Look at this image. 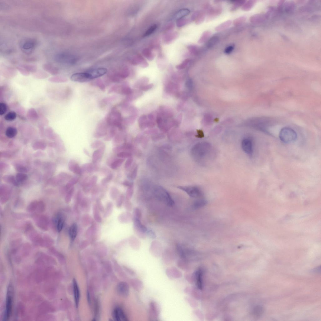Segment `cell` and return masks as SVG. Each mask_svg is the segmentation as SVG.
Listing matches in <instances>:
<instances>
[{
	"instance_id": "6da1fadb",
	"label": "cell",
	"mask_w": 321,
	"mask_h": 321,
	"mask_svg": "<svg viewBox=\"0 0 321 321\" xmlns=\"http://www.w3.org/2000/svg\"><path fill=\"white\" fill-rule=\"evenodd\" d=\"M211 145L208 143L202 142L194 145L191 152L193 156L198 159H201L205 157L211 149Z\"/></svg>"
},
{
	"instance_id": "7a4b0ae2",
	"label": "cell",
	"mask_w": 321,
	"mask_h": 321,
	"mask_svg": "<svg viewBox=\"0 0 321 321\" xmlns=\"http://www.w3.org/2000/svg\"><path fill=\"white\" fill-rule=\"evenodd\" d=\"M280 140L285 143H289L296 140L297 138L296 133L293 129L289 127L282 129L280 133Z\"/></svg>"
},
{
	"instance_id": "3957f363",
	"label": "cell",
	"mask_w": 321,
	"mask_h": 321,
	"mask_svg": "<svg viewBox=\"0 0 321 321\" xmlns=\"http://www.w3.org/2000/svg\"><path fill=\"white\" fill-rule=\"evenodd\" d=\"M12 286L10 284L8 286L6 297V308L4 319L8 320L11 315L13 302V289Z\"/></svg>"
},
{
	"instance_id": "277c9868",
	"label": "cell",
	"mask_w": 321,
	"mask_h": 321,
	"mask_svg": "<svg viewBox=\"0 0 321 321\" xmlns=\"http://www.w3.org/2000/svg\"><path fill=\"white\" fill-rule=\"evenodd\" d=\"M46 209V205L43 201L35 200L30 203L27 209V212L33 213L35 212L39 213L43 212Z\"/></svg>"
},
{
	"instance_id": "5b68a950",
	"label": "cell",
	"mask_w": 321,
	"mask_h": 321,
	"mask_svg": "<svg viewBox=\"0 0 321 321\" xmlns=\"http://www.w3.org/2000/svg\"><path fill=\"white\" fill-rule=\"evenodd\" d=\"M34 217L35 223L38 228L43 231H47L49 225V220L48 217L42 215H36Z\"/></svg>"
},
{
	"instance_id": "8992f818",
	"label": "cell",
	"mask_w": 321,
	"mask_h": 321,
	"mask_svg": "<svg viewBox=\"0 0 321 321\" xmlns=\"http://www.w3.org/2000/svg\"><path fill=\"white\" fill-rule=\"evenodd\" d=\"M179 188L183 190L191 197L194 198H198L203 196V193L202 190L195 186H180Z\"/></svg>"
},
{
	"instance_id": "52a82bcc",
	"label": "cell",
	"mask_w": 321,
	"mask_h": 321,
	"mask_svg": "<svg viewBox=\"0 0 321 321\" xmlns=\"http://www.w3.org/2000/svg\"><path fill=\"white\" fill-rule=\"evenodd\" d=\"M159 304L155 301H151L149 304V317L151 320H156L160 313Z\"/></svg>"
},
{
	"instance_id": "ba28073f",
	"label": "cell",
	"mask_w": 321,
	"mask_h": 321,
	"mask_svg": "<svg viewBox=\"0 0 321 321\" xmlns=\"http://www.w3.org/2000/svg\"><path fill=\"white\" fill-rule=\"evenodd\" d=\"M35 45L36 43L35 40L28 39L23 41L21 43V47L23 52L29 54L32 52Z\"/></svg>"
},
{
	"instance_id": "9c48e42d",
	"label": "cell",
	"mask_w": 321,
	"mask_h": 321,
	"mask_svg": "<svg viewBox=\"0 0 321 321\" xmlns=\"http://www.w3.org/2000/svg\"><path fill=\"white\" fill-rule=\"evenodd\" d=\"M107 72V69L104 67L97 68L86 71L90 80L103 76Z\"/></svg>"
},
{
	"instance_id": "30bf717a",
	"label": "cell",
	"mask_w": 321,
	"mask_h": 321,
	"mask_svg": "<svg viewBox=\"0 0 321 321\" xmlns=\"http://www.w3.org/2000/svg\"><path fill=\"white\" fill-rule=\"evenodd\" d=\"M121 121V115L119 113L114 112L111 113L109 116L107 121L109 125L117 127L121 129L122 127Z\"/></svg>"
},
{
	"instance_id": "8fae6325",
	"label": "cell",
	"mask_w": 321,
	"mask_h": 321,
	"mask_svg": "<svg viewBox=\"0 0 321 321\" xmlns=\"http://www.w3.org/2000/svg\"><path fill=\"white\" fill-rule=\"evenodd\" d=\"M53 220L57 231L60 232L63 228L65 222L63 215L60 213H57L53 217Z\"/></svg>"
},
{
	"instance_id": "7c38bea8",
	"label": "cell",
	"mask_w": 321,
	"mask_h": 321,
	"mask_svg": "<svg viewBox=\"0 0 321 321\" xmlns=\"http://www.w3.org/2000/svg\"><path fill=\"white\" fill-rule=\"evenodd\" d=\"M82 174L85 173H92L98 171L99 169V165L97 164L87 163L83 164L81 167Z\"/></svg>"
},
{
	"instance_id": "4fadbf2b",
	"label": "cell",
	"mask_w": 321,
	"mask_h": 321,
	"mask_svg": "<svg viewBox=\"0 0 321 321\" xmlns=\"http://www.w3.org/2000/svg\"><path fill=\"white\" fill-rule=\"evenodd\" d=\"M105 144L93 152L92 157L93 163L97 164L101 161L105 149Z\"/></svg>"
},
{
	"instance_id": "5bb4252c",
	"label": "cell",
	"mask_w": 321,
	"mask_h": 321,
	"mask_svg": "<svg viewBox=\"0 0 321 321\" xmlns=\"http://www.w3.org/2000/svg\"><path fill=\"white\" fill-rule=\"evenodd\" d=\"M54 59L57 62L64 63H72L73 59V57L70 55L62 53L57 54Z\"/></svg>"
},
{
	"instance_id": "9a60e30c",
	"label": "cell",
	"mask_w": 321,
	"mask_h": 321,
	"mask_svg": "<svg viewBox=\"0 0 321 321\" xmlns=\"http://www.w3.org/2000/svg\"><path fill=\"white\" fill-rule=\"evenodd\" d=\"M242 150L246 154L249 155L252 154V144L250 139L245 138L243 139L242 142Z\"/></svg>"
},
{
	"instance_id": "2e32d148",
	"label": "cell",
	"mask_w": 321,
	"mask_h": 321,
	"mask_svg": "<svg viewBox=\"0 0 321 321\" xmlns=\"http://www.w3.org/2000/svg\"><path fill=\"white\" fill-rule=\"evenodd\" d=\"M71 80L74 82L84 83L89 81L85 72L78 73L73 74L71 77Z\"/></svg>"
},
{
	"instance_id": "e0dca14e",
	"label": "cell",
	"mask_w": 321,
	"mask_h": 321,
	"mask_svg": "<svg viewBox=\"0 0 321 321\" xmlns=\"http://www.w3.org/2000/svg\"><path fill=\"white\" fill-rule=\"evenodd\" d=\"M113 319L115 321H127V317L122 310L119 308H116L113 313Z\"/></svg>"
},
{
	"instance_id": "ac0fdd59",
	"label": "cell",
	"mask_w": 321,
	"mask_h": 321,
	"mask_svg": "<svg viewBox=\"0 0 321 321\" xmlns=\"http://www.w3.org/2000/svg\"><path fill=\"white\" fill-rule=\"evenodd\" d=\"M166 273L167 276L171 279H177L182 277L181 272L176 268H168L167 269Z\"/></svg>"
},
{
	"instance_id": "d6986e66",
	"label": "cell",
	"mask_w": 321,
	"mask_h": 321,
	"mask_svg": "<svg viewBox=\"0 0 321 321\" xmlns=\"http://www.w3.org/2000/svg\"><path fill=\"white\" fill-rule=\"evenodd\" d=\"M118 293L124 296H127L129 293V287L128 285L124 282L119 283L117 287Z\"/></svg>"
},
{
	"instance_id": "ffe728a7",
	"label": "cell",
	"mask_w": 321,
	"mask_h": 321,
	"mask_svg": "<svg viewBox=\"0 0 321 321\" xmlns=\"http://www.w3.org/2000/svg\"><path fill=\"white\" fill-rule=\"evenodd\" d=\"M107 134V129L106 126L105 125H100L96 128L93 136L96 138H99L105 137Z\"/></svg>"
},
{
	"instance_id": "44dd1931",
	"label": "cell",
	"mask_w": 321,
	"mask_h": 321,
	"mask_svg": "<svg viewBox=\"0 0 321 321\" xmlns=\"http://www.w3.org/2000/svg\"><path fill=\"white\" fill-rule=\"evenodd\" d=\"M69 168L70 170L74 173L79 176H81L82 174L81 167L75 161L72 160L70 161L69 164Z\"/></svg>"
},
{
	"instance_id": "7402d4cb",
	"label": "cell",
	"mask_w": 321,
	"mask_h": 321,
	"mask_svg": "<svg viewBox=\"0 0 321 321\" xmlns=\"http://www.w3.org/2000/svg\"><path fill=\"white\" fill-rule=\"evenodd\" d=\"M73 290L75 299L76 306L77 307L79 306V304L80 298V292L78 285L75 279L73 280Z\"/></svg>"
},
{
	"instance_id": "603a6c76",
	"label": "cell",
	"mask_w": 321,
	"mask_h": 321,
	"mask_svg": "<svg viewBox=\"0 0 321 321\" xmlns=\"http://www.w3.org/2000/svg\"><path fill=\"white\" fill-rule=\"evenodd\" d=\"M77 232V226L75 223H73L70 227L69 230V234L71 240H74L76 238Z\"/></svg>"
},
{
	"instance_id": "cb8c5ba5",
	"label": "cell",
	"mask_w": 321,
	"mask_h": 321,
	"mask_svg": "<svg viewBox=\"0 0 321 321\" xmlns=\"http://www.w3.org/2000/svg\"><path fill=\"white\" fill-rule=\"evenodd\" d=\"M98 178L96 176H92L87 181L84 186V188L86 189H89L95 186L98 181Z\"/></svg>"
},
{
	"instance_id": "d4e9b609",
	"label": "cell",
	"mask_w": 321,
	"mask_h": 321,
	"mask_svg": "<svg viewBox=\"0 0 321 321\" xmlns=\"http://www.w3.org/2000/svg\"><path fill=\"white\" fill-rule=\"evenodd\" d=\"M202 271L200 270H199L196 271L195 275H194L197 286L199 289H202Z\"/></svg>"
},
{
	"instance_id": "484cf974",
	"label": "cell",
	"mask_w": 321,
	"mask_h": 321,
	"mask_svg": "<svg viewBox=\"0 0 321 321\" xmlns=\"http://www.w3.org/2000/svg\"><path fill=\"white\" fill-rule=\"evenodd\" d=\"M17 129L15 127H9L6 129L5 134L6 136L9 138H13L17 135Z\"/></svg>"
},
{
	"instance_id": "4316f807",
	"label": "cell",
	"mask_w": 321,
	"mask_h": 321,
	"mask_svg": "<svg viewBox=\"0 0 321 321\" xmlns=\"http://www.w3.org/2000/svg\"><path fill=\"white\" fill-rule=\"evenodd\" d=\"M125 160L124 159L117 158L113 161L110 165V166L112 169L115 170L117 169L121 166Z\"/></svg>"
},
{
	"instance_id": "83f0119b",
	"label": "cell",
	"mask_w": 321,
	"mask_h": 321,
	"mask_svg": "<svg viewBox=\"0 0 321 321\" xmlns=\"http://www.w3.org/2000/svg\"><path fill=\"white\" fill-rule=\"evenodd\" d=\"M207 201L205 199H201L197 200L194 202L193 205L194 209H199L207 205Z\"/></svg>"
},
{
	"instance_id": "f1b7e54d",
	"label": "cell",
	"mask_w": 321,
	"mask_h": 321,
	"mask_svg": "<svg viewBox=\"0 0 321 321\" xmlns=\"http://www.w3.org/2000/svg\"><path fill=\"white\" fill-rule=\"evenodd\" d=\"M116 129L115 128L113 127L111 128L108 133L107 134L103 139V140L105 141H111L116 135Z\"/></svg>"
},
{
	"instance_id": "f546056e",
	"label": "cell",
	"mask_w": 321,
	"mask_h": 321,
	"mask_svg": "<svg viewBox=\"0 0 321 321\" xmlns=\"http://www.w3.org/2000/svg\"><path fill=\"white\" fill-rule=\"evenodd\" d=\"M232 23L231 20L227 21L220 25L216 27L215 30L217 31H220L229 27Z\"/></svg>"
},
{
	"instance_id": "4dcf8cb0",
	"label": "cell",
	"mask_w": 321,
	"mask_h": 321,
	"mask_svg": "<svg viewBox=\"0 0 321 321\" xmlns=\"http://www.w3.org/2000/svg\"><path fill=\"white\" fill-rule=\"evenodd\" d=\"M212 33L210 31H206L204 32L201 36L199 41V43H205L211 35Z\"/></svg>"
},
{
	"instance_id": "1f68e13d",
	"label": "cell",
	"mask_w": 321,
	"mask_h": 321,
	"mask_svg": "<svg viewBox=\"0 0 321 321\" xmlns=\"http://www.w3.org/2000/svg\"><path fill=\"white\" fill-rule=\"evenodd\" d=\"M219 37L215 35L210 38L207 44V47L208 48H211L214 46L218 41Z\"/></svg>"
},
{
	"instance_id": "d6a6232c",
	"label": "cell",
	"mask_w": 321,
	"mask_h": 321,
	"mask_svg": "<svg viewBox=\"0 0 321 321\" xmlns=\"http://www.w3.org/2000/svg\"><path fill=\"white\" fill-rule=\"evenodd\" d=\"M17 114L14 111H11L8 112L6 114L4 118L5 120L8 121H12L14 120L17 118Z\"/></svg>"
},
{
	"instance_id": "836d02e7",
	"label": "cell",
	"mask_w": 321,
	"mask_h": 321,
	"mask_svg": "<svg viewBox=\"0 0 321 321\" xmlns=\"http://www.w3.org/2000/svg\"><path fill=\"white\" fill-rule=\"evenodd\" d=\"M124 137L121 133H119L115 135L113 138V143L115 145H117L121 143L124 140Z\"/></svg>"
},
{
	"instance_id": "e575fe53",
	"label": "cell",
	"mask_w": 321,
	"mask_h": 321,
	"mask_svg": "<svg viewBox=\"0 0 321 321\" xmlns=\"http://www.w3.org/2000/svg\"><path fill=\"white\" fill-rule=\"evenodd\" d=\"M105 144L101 140H96L93 141L90 145V147L93 149H98L101 147Z\"/></svg>"
},
{
	"instance_id": "d590c367",
	"label": "cell",
	"mask_w": 321,
	"mask_h": 321,
	"mask_svg": "<svg viewBox=\"0 0 321 321\" xmlns=\"http://www.w3.org/2000/svg\"><path fill=\"white\" fill-rule=\"evenodd\" d=\"M254 1H248L244 3L242 6V9L243 11H247L250 10L254 5Z\"/></svg>"
},
{
	"instance_id": "8d00e7d4",
	"label": "cell",
	"mask_w": 321,
	"mask_h": 321,
	"mask_svg": "<svg viewBox=\"0 0 321 321\" xmlns=\"http://www.w3.org/2000/svg\"><path fill=\"white\" fill-rule=\"evenodd\" d=\"M131 152L128 151H122L119 152L117 154V156L119 158L124 159L129 158L131 157Z\"/></svg>"
},
{
	"instance_id": "74e56055",
	"label": "cell",
	"mask_w": 321,
	"mask_h": 321,
	"mask_svg": "<svg viewBox=\"0 0 321 321\" xmlns=\"http://www.w3.org/2000/svg\"><path fill=\"white\" fill-rule=\"evenodd\" d=\"M113 178V174L111 173H110L108 175H107L105 177L103 178L101 180V184L102 185H105L109 183L112 180Z\"/></svg>"
},
{
	"instance_id": "f35d334b",
	"label": "cell",
	"mask_w": 321,
	"mask_h": 321,
	"mask_svg": "<svg viewBox=\"0 0 321 321\" xmlns=\"http://www.w3.org/2000/svg\"><path fill=\"white\" fill-rule=\"evenodd\" d=\"M157 27V26L156 25H152V26L145 32V33L143 35V37H147L153 33L155 30H156Z\"/></svg>"
},
{
	"instance_id": "ab89813d",
	"label": "cell",
	"mask_w": 321,
	"mask_h": 321,
	"mask_svg": "<svg viewBox=\"0 0 321 321\" xmlns=\"http://www.w3.org/2000/svg\"><path fill=\"white\" fill-rule=\"evenodd\" d=\"M246 2L244 1H235L234 3V5L232 6L231 9L232 11H234L237 9L241 6L244 5Z\"/></svg>"
},
{
	"instance_id": "60d3db41",
	"label": "cell",
	"mask_w": 321,
	"mask_h": 321,
	"mask_svg": "<svg viewBox=\"0 0 321 321\" xmlns=\"http://www.w3.org/2000/svg\"><path fill=\"white\" fill-rule=\"evenodd\" d=\"M264 309L262 307L258 306L255 308L254 314L257 316H261L264 313Z\"/></svg>"
},
{
	"instance_id": "b9f144b4",
	"label": "cell",
	"mask_w": 321,
	"mask_h": 321,
	"mask_svg": "<svg viewBox=\"0 0 321 321\" xmlns=\"http://www.w3.org/2000/svg\"><path fill=\"white\" fill-rule=\"evenodd\" d=\"M246 19V17H241L237 18L233 21V24L234 25H239L244 22Z\"/></svg>"
},
{
	"instance_id": "7bdbcfd3",
	"label": "cell",
	"mask_w": 321,
	"mask_h": 321,
	"mask_svg": "<svg viewBox=\"0 0 321 321\" xmlns=\"http://www.w3.org/2000/svg\"><path fill=\"white\" fill-rule=\"evenodd\" d=\"M190 13V11H189V10L186 9H183L179 13H178L177 16V17L178 18L183 17L188 15Z\"/></svg>"
},
{
	"instance_id": "ee69618b",
	"label": "cell",
	"mask_w": 321,
	"mask_h": 321,
	"mask_svg": "<svg viewBox=\"0 0 321 321\" xmlns=\"http://www.w3.org/2000/svg\"><path fill=\"white\" fill-rule=\"evenodd\" d=\"M137 168L135 167L130 173L127 175V177L129 179L134 180L135 179L137 175Z\"/></svg>"
},
{
	"instance_id": "f6af8a7d",
	"label": "cell",
	"mask_w": 321,
	"mask_h": 321,
	"mask_svg": "<svg viewBox=\"0 0 321 321\" xmlns=\"http://www.w3.org/2000/svg\"><path fill=\"white\" fill-rule=\"evenodd\" d=\"M79 181V178L77 177H74L72 178L67 184V187L69 188L75 184Z\"/></svg>"
},
{
	"instance_id": "bcb514c9",
	"label": "cell",
	"mask_w": 321,
	"mask_h": 321,
	"mask_svg": "<svg viewBox=\"0 0 321 321\" xmlns=\"http://www.w3.org/2000/svg\"><path fill=\"white\" fill-rule=\"evenodd\" d=\"M7 106L5 103H0V115H2L5 114L7 111Z\"/></svg>"
},
{
	"instance_id": "7dc6e473",
	"label": "cell",
	"mask_w": 321,
	"mask_h": 321,
	"mask_svg": "<svg viewBox=\"0 0 321 321\" xmlns=\"http://www.w3.org/2000/svg\"><path fill=\"white\" fill-rule=\"evenodd\" d=\"M205 15L202 13H200L197 18L196 23L198 24L202 23L205 19Z\"/></svg>"
},
{
	"instance_id": "c3c4849f",
	"label": "cell",
	"mask_w": 321,
	"mask_h": 321,
	"mask_svg": "<svg viewBox=\"0 0 321 321\" xmlns=\"http://www.w3.org/2000/svg\"><path fill=\"white\" fill-rule=\"evenodd\" d=\"M27 176L25 174H18L17 175V179L19 182H21L26 180Z\"/></svg>"
},
{
	"instance_id": "681fc988",
	"label": "cell",
	"mask_w": 321,
	"mask_h": 321,
	"mask_svg": "<svg viewBox=\"0 0 321 321\" xmlns=\"http://www.w3.org/2000/svg\"><path fill=\"white\" fill-rule=\"evenodd\" d=\"M133 159L131 157L128 158V159L125 162V168L126 170H128L131 166L132 163Z\"/></svg>"
},
{
	"instance_id": "f907efd6",
	"label": "cell",
	"mask_w": 321,
	"mask_h": 321,
	"mask_svg": "<svg viewBox=\"0 0 321 321\" xmlns=\"http://www.w3.org/2000/svg\"><path fill=\"white\" fill-rule=\"evenodd\" d=\"M234 47L233 46H230L227 47L225 50L224 52L226 54L231 53L234 50Z\"/></svg>"
},
{
	"instance_id": "816d5d0a",
	"label": "cell",
	"mask_w": 321,
	"mask_h": 321,
	"mask_svg": "<svg viewBox=\"0 0 321 321\" xmlns=\"http://www.w3.org/2000/svg\"><path fill=\"white\" fill-rule=\"evenodd\" d=\"M190 51L194 53H196L199 50V47L196 46H191L190 48Z\"/></svg>"
},
{
	"instance_id": "f5cc1de1",
	"label": "cell",
	"mask_w": 321,
	"mask_h": 321,
	"mask_svg": "<svg viewBox=\"0 0 321 321\" xmlns=\"http://www.w3.org/2000/svg\"><path fill=\"white\" fill-rule=\"evenodd\" d=\"M190 59H187L185 61L183 64H182L181 65L178 66L179 67H185L187 65L190 63Z\"/></svg>"
},
{
	"instance_id": "db71d44e",
	"label": "cell",
	"mask_w": 321,
	"mask_h": 321,
	"mask_svg": "<svg viewBox=\"0 0 321 321\" xmlns=\"http://www.w3.org/2000/svg\"><path fill=\"white\" fill-rule=\"evenodd\" d=\"M123 185L125 186H128L129 187L132 186L133 185V184L132 183L127 180H125L123 182Z\"/></svg>"
},
{
	"instance_id": "11a10c76",
	"label": "cell",
	"mask_w": 321,
	"mask_h": 321,
	"mask_svg": "<svg viewBox=\"0 0 321 321\" xmlns=\"http://www.w3.org/2000/svg\"><path fill=\"white\" fill-rule=\"evenodd\" d=\"M198 137L202 138L204 137V133L202 131L199 130L198 131Z\"/></svg>"
},
{
	"instance_id": "9f6ffc18",
	"label": "cell",
	"mask_w": 321,
	"mask_h": 321,
	"mask_svg": "<svg viewBox=\"0 0 321 321\" xmlns=\"http://www.w3.org/2000/svg\"><path fill=\"white\" fill-rule=\"evenodd\" d=\"M84 153H85L87 156L90 157V155L89 152L87 149H84L83 150Z\"/></svg>"
},
{
	"instance_id": "6f0895ef",
	"label": "cell",
	"mask_w": 321,
	"mask_h": 321,
	"mask_svg": "<svg viewBox=\"0 0 321 321\" xmlns=\"http://www.w3.org/2000/svg\"><path fill=\"white\" fill-rule=\"evenodd\" d=\"M313 271L315 272L316 273H319V272H320V267L316 268H314Z\"/></svg>"
}]
</instances>
